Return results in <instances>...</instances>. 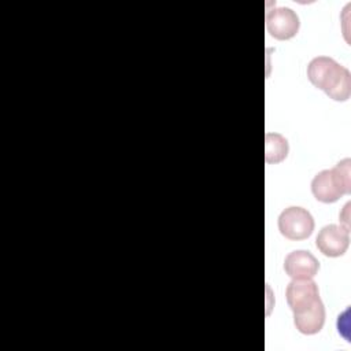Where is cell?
<instances>
[{"mask_svg":"<svg viewBox=\"0 0 351 351\" xmlns=\"http://www.w3.org/2000/svg\"><path fill=\"white\" fill-rule=\"evenodd\" d=\"M314 197L322 203H333L351 193V160L341 159L333 169L321 170L311 181Z\"/></svg>","mask_w":351,"mask_h":351,"instance_id":"3957f363","label":"cell"},{"mask_svg":"<svg viewBox=\"0 0 351 351\" xmlns=\"http://www.w3.org/2000/svg\"><path fill=\"white\" fill-rule=\"evenodd\" d=\"M300 27V21L296 12L288 7H274L267 10L266 29L271 37L277 40L292 38Z\"/></svg>","mask_w":351,"mask_h":351,"instance_id":"5b68a950","label":"cell"},{"mask_svg":"<svg viewBox=\"0 0 351 351\" xmlns=\"http://www.w3.org/2000/svg\"><path fill=\"white\" fill-rule=\"evenodd\" d=\"M318 269V259L311 252L303 250L289 252L284 261V270L293 280L313 278Z\"/></svg>","mask_w":351,"mask_h":351,"instance_id":"52a82bcc","label":"cell"},{"mask_svg":"<svg viewBox=\"0 0 351 351\" xmlns=\"http://www.w3.org/2000/svg\"><path fill=\"white\" fill-rule=\"evenodd\" d=\"M288 140L280 133H266L265 136V160L267 163H278L288 155Z\"/></svg>","mask_w":351,"mask_h":351,"instance_id":"ba28073f","label":"cell"},{"mask_svg":"<svg viewBox=\"0 0 351 351\" xmlns=\"http://www.w3.org/2000/svg\"><path fill=\"white\" fill-rule=\"evenodd\" d=\"M307 78L336 101H346L351 95V74L333 58L315 56L307 64Z\"/></svg>","mask_w":351,"mask_h":351,"instance_id":"7a4b0ae2","label":"cell"},{"mask_svg":"<svg viewBox=\"0 0 351 351\" xmlns=\"http://www.w3.org/2000/svg\"><path fill=\"white\" fill-rule=\"evenodd\" d=\"M278 230L289 240H303L314 230L313 215L303 207H287L278 217Z\"/></svg>","mask_w":351,"mask_h":351,"instance_id":"277c9868","label":"cell"},{"mask_svg":"<svg viewBox=\"0 0 351 351\" xmlns=\"http://www.w3.org/2000/svg\"><path fill=\"white\" fill-rule=\"evenodd\" d=\"M285 299L293 313L295 328L303 335L318 333L325 322V307L318 287L311 278L292 280L285 291Z\"/></svg>","mask_w":351,"mask_h":351,"instance_id":"6da1fadb","label":"cell"},{"mask_svg":"<svg viewBox=\"0 0 351 351\" xmlns=\"http://www.w3.org/2000/svg\"><path fill=\"white\" fill-rule=\"evenodd\" d=\"M350 244V230L344 225H326L324 226L315 239L317 248L330 258L341 256Z\"/></svg>","mask_w":351,"mask_h":351,"instance_id":"8992f818","label":"cell"}]
</instances>
